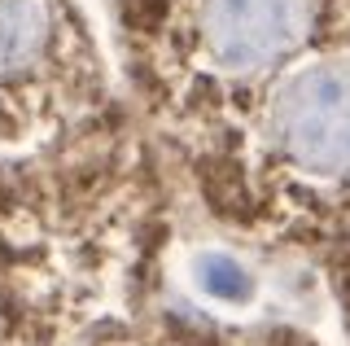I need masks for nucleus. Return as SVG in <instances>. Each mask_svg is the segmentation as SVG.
<instances>
[{"label": "nucleus", "instance_id": "nucleus-1", "mask_svg": "<svg viewBox=\"0 0 350 346\" xmlns=\"http://www.w3.org/2000/svg\"><path fill=\"white\" fill-rule=\"evenodd\" d=\"M271 132L280 149L298 167L315 176H342L350 171V66L320 62L276 92L271 105Z\"/></svg>", "mask_w": 350, "mask_h": 346}, {"label": "nucleus", "instance_id": "nucleus-2", "mask_svg": "<svg viewBox=\"0 0 350 346\" xmlns=\"http://www.w3.org/2000/svg\"><path fill=\"white\" fill-rule=\"evenodd\" d=\"M202 36L224 70H262L306 36V0H206Z\"/></svg>", "mask_w": 350, "mask_h": 346}, {"label": "nucleus", "instance_id": "nucleus-3", "mask_svg": "<svg viewBox=\"0 0 350 346\" xmlns=\"http://www.w3.org/2000/svg\"><path fill=\"white\" fill-rule=\"evenodd\" d=\"M44 49V9L36 0H0V75L22 70Z\"/></svg>", "mask_w": 350, "mask_h": 346}, {"label": "nucleus", "instance_id": "nucleus-4", "mask_svg": "<svg viewBox=\"0 0 350 346\" xmlns=\"http://www.w3.org/2000/svg\"><path fill=\"white\" fill-rule=\"evenodd\" d=\"M193 272H197V285L219 302H245L254 294V276L228 254H202Z\"/></svg>", "mask_w": 350, "mask_h": 346}]
</instances>
